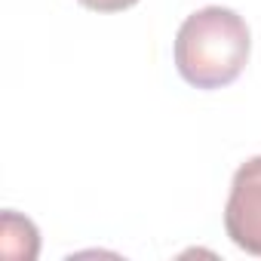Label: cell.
I'll use <instances>...</instances> for the list:
<instances>
[{
    "instance_id": "3957f363",
    "label": "cell",
    "mask_w": 261,
    "mask_h": 261,
    "mask_svg": "<svg viewBox=\"0 0 261 261\" xmlns=\"http://www.w3.org/2000/svg\"><path fill=\"white\" fill-rule=\"evenodd\" d=\"M86 10H95V13H120V10H129L136 7L139 0H80Z\"/></svg>"
},
{
    "instance_id": "6da1fadb",
    "label": "cell",
    "mask_w": 261,
    "mask_h": 261,
    "mask_svg": "<svg viewBox=\"0 0 261 261\" xmlns=\"http://www.w3.org/2000/svg\"><path fill=\"white\" fill-rule=\"evenodd\" d=\"M249 28L243 16L224 7H206L188 16L175 37V68L197 89L233 83L249 62Z\"/></svg>"
},
{
    "instance_id": "7a4b0ae2",
    "label": "cell",
    "mask_w": 261,
    "mask_h": 261,
    "mask_svg": "<svg viewBox=\"0 0 261 261\" xmlns=\"http://www.w3.org/2000/svg\"><path fill=\"white\" fill-rule=\"evenodd\" d=\"M227 237L249 255H261V157L246 160L230 181L224 206Z\"/></svg>"
}]
</instances>
